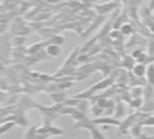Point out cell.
<instances>
[{
    "label": "cell",
    "instance_id": "obj_1",
    "mask_svg": "<svg viewBox=\"0 0 154 139\" xmlns=\"http://www.w3.org/2000/svg\"><path fill=\"white\" fill-rule=\"evenodd\" d=\"M46 52H47V54H48L49 56H57V55H59V53H60V48H59L57 44H49V46L47 47Z\"/></svg>",
    "mask_w": 154,
    "mask_h": 139
},
{
    "label": "cell",
    "instance_id": "obj_2",
    "mask_svg": "<svg viewBox=\"0 0 154 139\" xmlns=\"http://www.w3.org/2000/svg\"><path fill=\"white\" fill-rule=\"evenodd\" d=\"M134 72H135L136 75H142L144 73V67L142 65H137V66L134 67Z\"/></svg>",
    "mask_w": 154,
    "mask_h": 139
},
{
    "label": "cell",
    "instance_id": "obj_3",
    "mask_svg": "<svg viewBox=\"0 0 154 139\" xmlns=\"http://www.w3.org/2000/svg\"><path fill=\"white\" fill-rule=\"evenodd\" d=\"M12 126H13V123H12V122H11V123H5L4 126H1V127H0V133H2V132H5V131L10 129Z\"/></svg>",
    "mask_w": 154,
    "mask_h": 139
},
{
    "label": "cell",
    "instance_id": "obj_4",
    "mask_svg": "<svg viewBox=\"0 0 154 139\" xmlns=\"http://www.w3.org/2000/svg\"><path fill=\"white\" fill-rule=\"evenodd\" d=\"M93 122H105V120H95V121H93ZM106 122H109V123H118L117 121H111V120H106Z\"/></svg>",
    "mask_w": 154,
    "mask_h": 139
}]
</instances>
